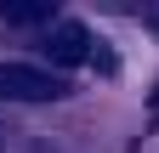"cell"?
<instances>
[{"label":"cell","mask_w":159,"mask_h":153,"mask_svg":"<svg viewBox=\"0 0 159 153\" xmlns=\"http://www.w3.org/2000/svg\"><path fill=\"white\" fill-rule=\"evenodd\" d=\"M153 28H159V6H153Z\"/></svg>","instance_id":"4"},{"label":"cell","mask_w":159,"mask_h":153,"mask_svg":"<svg viewBox=\"0 0 159 153\" xmlns=\"http://www.w3.org/2000/svg\"><path fill=\"white\" fill-rule=\"evenodd\" d=\"M97 40H91V34H85V23H74V17H63V23H57L51 34H46V57H51V63L57 68H74V63H91V51Z\"/></svg>","instance_id":"2"},{"label":"cell","mask_w":159,"mask_h":153,"mask_svg":"<svg viewBox=\"0 0 159 153\" xmlns=\"http://www.w3.org/2000/svg\"><path fill=\"white\" fill-rule=\"evenodd\" d=\"M153 113H159V97H153Z\"/></svg>","instance_id":"5"},{"label":"cell","mask_w":159,"mask_h":153,"mask_svg":"<svg viewBox=\"0 0 159 153\" xmlns=\"http://www.w3.org/2000/svg\"><path fill=\"white\" fill-rule=\"evenodd\" d=\"M0 17L6 23H17V28H34V23H63L57 17V6H46V0H0Z\"/></svg>","instance_id":"3"},{"label":"cell","mask_w":159,"mask_h":153,"mask_svg":"<svg viewBox=\"0 0 159 153\" xmlns=\"http://www.w3.org/2000/svg\"><path fill=\"white\" fill-rule=\"evenodd\" d=\"M63 97V80L34 63H0V102H51Z\"/></svg>","instance_id":"1"}]
</instances>
